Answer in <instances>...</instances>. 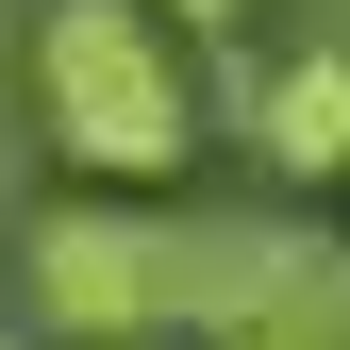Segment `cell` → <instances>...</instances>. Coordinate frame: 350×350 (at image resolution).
I'll return each mask as SVG.
<instances>
[{
    "instance_id": "1",
    "label": "cell",
    "mask_w": 350,
    "mask_h": 350,
    "mask_svg": "<svg viewBox=\"0 0 350 350\" xmlns=\"http://www.w3.org/2000/svg\"><path fill=\"white\" fill-rule=\"evenodd\" d=\"M317 250V217H184V200H51L33 317L67 350H234Z\"/></svg>"
},
{
    "instance_id": "4",
    "label": "cell",
    "mask_w": 350,
    "mask_h": 350,
    "mask_svg": "<svg viewBox=\"0 0 350 350\" xmlns=\"http://www.w3.org/2000/svg\"><path fill=\"white\" fill-rule=\"evenodd\" d=\"M234 350H350V250L317 234V250L284 267V300H267V317H250Z\"/></svg>"
},
{
    "instance_id": "3",
    "label": "cell",
    "mask_w": 350,
    "mask_h": 350,
    "mask_svg": "<svg viewBox=\"0 0 350 350\" xmlns=\"http://www.w3.org/2000/svg\"><path fill=\"white\" fill-rule=\"evenodd\" d=\"M250 150H267L284 184H350V51L334 33H300V51L250 83Z\"/></svg>"
},
{
    "instance_id": "5",
    "label": "cell",
    "mask_w": 350,
    "mask_h": 350,
    "mask_svg": "<svg viewBox=\"0 0 350 350\" xmlns=\"http://www.w3.org/2000/svg\"><path fill=\"white\" fill-rule=\"evenodd\" d=\"M250 0H150V33H234Z\"/></svg>"
},
{
    "instance_id": "2",
    "label": "cell",
    "mask_w": 350,
    "mask_h": 350,
    "mask_svg": "<svg viewBox=\"0 0 350 350\" xmlns=\"http://www.w3.org/2000/svg\"><path fill=\"white\" fill-rule=\"evenodd\" d=\"M33 134L83 167V200H150L200 150L184 33H150V0H33Z\"/></svg>"
}]
</instances>
